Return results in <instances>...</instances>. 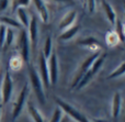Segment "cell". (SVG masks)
Wrapping results in <instances>:
<instances>
[{
	"mask_svg": "<svg viewBox=\"0 0 125 122\" xmlns=\"http://www.w3.org/2000/svg\"><path fill=\"white\" fill-rule=\"evenodd\" d=\"M115 24H116V32H115V33H116V35L119 36L120 42H124L125 36H124V25H123V22H122L121 20L116 19Z\"/></svg>",
	"mask_w": 125,
	"mask_h": 122,
	"instance_id": "obj_21",
	"label": "cell"
},
{
	"mask_svg": "<svg viewBox=\"0 0 125 122\" xmlns=\"http://www.w3.org/2000/svg\"><path fill=\"white\" fill-rule=\"evenodd\" d=\"M10 66H11V68H13V69H18V68L21 67V66H22V58H21V56H18V55L13 56L12 58H11Z\"/></svg>",
	"mask_w": 125,
	"mask_h": 122,
	"instance_id": "obj_24",
	"label": "cell"
},
{
	"mask_svg": "<svg viewBox=\"0 0 125 122\" xmlns=\"http://www.w3.org/2000/svg\"><path fill=\"white\" fill-rule=\"evenodd\" d=\"M99 122H105V121H99Z\"/></svg>",
	"mask_w": 125,
	"mask_h": 122,
	"instance_id": "obj_33",
	"label": "cell"
},
{
	"mask_svg": "<svg viewBox=\"0 0 125 122\" xmlns=\"http://www.w3.org/2000/svg\"><path fill=\"white\" fill-rule=\"evenodd\" d=\"M19 47H20L22 61L24 63H29L31 57V44H30V41H29L26 30L21 31V35L19 37Z\"/></svg>",
	"mask_w": 125,
	"mask_h": 122,
	"instance_id": "obj_7",
	"label": "cell"
},
{
	"mask_svg": "<svg viewBox=\"0 0 125 122\" xmlns=\"http://www.w3.org/2000/svg\"><path fill=\"white\" fill-rule=\"evenodd\" d=\"M119 41H120L119 36L116 35V33L115 32H110L108 35H106V43H108L110 46L116 45Z\"/></svg>",
	"mask_w": 125,
	"mask_h": 122,
	"instance_id": "obj_22",
	"label": "cell"
},
{
	"mask_svg": "<svg viewBox=\"0 0 125 122\" xmlns=\"http://www.w3.org/2000/svg\"><path fill=\"white\" fill-rule=\"evenodd\" d=\"M55 2H59V3H70V0H52Z\"/></svg>",
	"mask_w": 125,
	"mask_h": 122,
	"instance_id": "obj_29",
	"label": "cell"
},
{
	"mask_svg": "<svg viewBox=\"0 0 125 122\" xmlns=\"http://www.w3.org/2000/svg\"><path fill=\"white\" fill-rule=\"evenodd\" d=\"M32 1L35 7V10H36L37 14L40 15V19L44 23H47L50 21V13H48V9L46 7L45 2L43 0H32Z\"/></svg>",
	"mask_w": 125,
	"mask_h": 122,
	"instance_id": "obj_9",
	"label": "cell"
},
{
	"mask_svg": "<svg viewBox=\"0 0 125 122\" xmlns=\"http://www.w3.org/2000/svg\"><path fill=\"white\" fill-rule=\"evenodd\" d=\"M13 41H14V31L13 29L8 28L7 29V34H6V40H4V47H10L13 44Z\"/></svg>",
	"mask_w": 125,
	"mask_h": 122,
	"instance_id": "obj_19",
	"label": "cell"
},
{
	"mask_svg": "<svg viewBox=\"0 0 125 122\" xmlns=\"http://www.w3.org/2000/svg\"><path fill=\"white\" fill-rule=\"evenodd\" d=\"M95 1H97V2H98V1H99V0H95Z\"/></svg>",
	"mask_w": 125,
	"mask_h": 122,
	"instance_id": "obj_34",
	"label": "cell"
},
{
	"mask_svg": "<svg viewBox=\"0 0 125 122\" xmlns=\"http://www.w3.org/2000/svg\"><path fill=\"white\" fill-rule=\"evenodd\" d=\"M1 83H2V74H0V98H1Z\"/></svg>",
	"mask_w": 125,
	"mask_h": 122,
	"instance_id": "obj_30",
	"label": "cell"
},
{
	"mask_svg": "<svg viewBox=\"0 0 125 122\" xmlns=\"http://www.w3.org/2000/svg\"><path fill=\"white\" fill-rule=\"evenodd\" d=\"M40 77L43 83V86L48 88L51 86L50 84V75H48V66L47 59L43 56V54H40Z\"/></svg>",
	"mask_w": 125,
	"mask_h": 122,
	"instance_id": "obj_8",
	"label": "cell"
},
{
	"mask_svg": "<svg viewBox=\"0 0 125 122\" xmlns=\"http://www.w3.org/2000/svg\"><path fill=\"white\" fill-rule=\"evenodd\" d=\"M124 73H125V63H124V62H122V63H121V65H120L119 67H117L115 70H113V72L111 73L110 75H109V77H108V78H109V79L117 78V77H121V76H123V75H124Z\"/></svg>",
	"mask_w": 125,
	"mask_h": 122,
	"instance_id": "obj_20",
	"label": "cell"
},
{
	"mask_svg": "<svg viewBox=\"0 0 125 122\" xmlns=\"http://www.w3.org/2000/svg\"><path fill=\"white\" fill-rule=\"evenodd\" d=\"M28 96H29V85L25 83L23 85V87H22L19 96H18L17 101H15V103H14V107H13V111H12V120L13 121H15L20 117L22 110H23L24 105H25Z\"/></svg>",
	"mask_w": 125,
	"mask_h": 122,
	"instance_id": "obj_4",
	"label": "cell"
},
{
	"mask_svg": "<svg viewBox=\"0 0 125 122\" xmlns=\"http://www.w3.org/2000/svg\"><path fill=\"white\" fill-rule=\"evenodd\" d=\"M62 119V111L59 107H56L54 109V112L52 114V118H51L50 122H61Z\"/></svg>",
	"mask_w": 125,
	"mask_h": 122,
	"instance_id": "obj_23",
	"label": "cell"
},
{
	"mask_svg": "<svg viewBox=\"0 0 125 122\" xmlns=\"http://www.w3.org/2000/svg\"><path fill=\"white\" fill-rule=\"evenodd\" d=\"M95 6H97V1L95 0H87V8H88L89 13L94 12Z\"/></svg>",
	"mask_w": 125,
	"mask_h": 122,
	"instance_id": "obj_27",
	"label": "cell"
},
{
	"mask_svg": "<svg viewBox=\"0 0 125 122\" xmlns=\"http://www.w3.org/2000/svg\"><path fill=\"white\" fill-rule=\"evenodd\" d=\"M122 109V96L119 91L114 92L112 99V117L113 119H117L120 117Z\"/></svg>",
	"mask_w": 125,
	"mask_h": 122,
	"instance_id": "obj_12",
	"label": "cell"
},
{
	"mask_svg": "<svg viewBox=\"0 0 125 122\" xmlns=\"http://www.w3.org/2000/svg\"><path fill=\"white\" fill-rule=\"evenodd\" d=\"M102 7H103V10H104V12H105V15H106V18H108V20L110 21V23L112 24V25H115V22H116L117 18H116V13L114 12L112 6H111L108 1L102 0Z\"/></svg>",
	"mask_w": 125,
	"mask_h": 122,
	"instance_id": "obj_13",
	"label": "cell"
},
{
	"mask_svg": "<svg viewBox=\"0 0 125 122\" xmlns=\"http://www.w3.org/2000/svg\"><path fill=\"white\" fill-rule=\"evenodd\" d=\"M0 118H1V103H0Z\"/></svg>",
	"mask_w": 125,
	"mask_h": 122,
	"instance_id": "obj_32",
	"label": "cell"
},
{
	"mask_svg": "<svg viewBox=\"0 0 125 122\" xmlns=\"http://www.w3.org/2000/svg\"><path fill=\"white\" fill-rule=\"evenodd\" d=\"M13 94V80L10 72L8 69L4 72V75L2 76L1 83V100L3 105H7L11 100V97Z\"/></svg>",
	"mask_w": 125,
	"mask_h": 122,
	"instance_id": "obj_3",
	"label": "cell"
},
{
	"mask_svg": "<svg viewBox=\"0 0 125 122\" xmlns=\"http://www.w3.org/2000/svg\"><path fill=\"white\" fill-rule=\"evenodd\" d=\"M56 103H57V107L61 108L62 111L65 112L67 117L73 118L76 122H89L88 118H87L82 112H80L79 110H77L75 107H73L71 105H69L68 102H66V101L57 98L56 99Z\"/></svg>",
	"mask_w": 125,
	"mask_h": 122,
	"instance_id": "obj_2",
	"label": "cell"
},
{
	"mask_svg": "<svg viewBox=\"0 0 125 122\" xmlns=\"http://www.w3.org/2000/svg\"><path fill=\"white\" fill-rule=\"evenodd\" d=\"M61 122H69L68 121V117H62V120H61Z\"/></svg>",
	"mask_w": 125,
	"mask_h": 122,
	"instance_id": "obj_31",
	"label": "cell"
},
{
	"mask_svg": "<svg viewBox=\"0 0 125 122\" xmlns=\"http://www.w3.org/2000/svg\"><path fill=\"white\" fill-rule=\"evenodd\" d=\"M9 6V0H0V13L4 11Z\"/></svg>",
	"mask_w": 125,
	"mask_h": 122,
	"instance_id": "obj_28",
	"label": "cell"
},
{
	"mask_svg": "<svg viewBox=\"0 0 125 122\" xmlns=\"http://www.w3.org/2000/svg\"><path fill=\"white\" fill-rule=\"evenodd\" d=\"M28 110H29V113H30V116L32 117V119L34 122H45L44 121V118L42 117L41 112L34 107V105H33L32 102L28 103Z\"/></svg>",
	"mask_w": 125,
	"mask_h": 122,
	"instance_id": "obj_16",
	"label": "cell"
},
{
	"mask_svg": "<svg viewBox=\"0 0 125 122\" xmlns=\"http://www.w3.org/2000/svg\"><path fill=\"white\" fill-rule=\"evenodd\" d=\"M30 79H31V85L34 90V94L36 96L37 101L40 102V105H45V91H44V86L43 83L41 80V77L37 74V72L35 70V68L31 67L30 68Z\"/></svg>",
	"mask_w": 125,
	"mask_h": 122,
	"instance_id": "obj_1",
	"label": "cell"
},
{
	"mask_svg": "<svg viewBox=\"0 0 125 122\" xmlns=\"http://www.w3.org/2000/svg\"><path fill=\"white\" fill-rule=\"evenodd\" d=\"M26 32H28L29 41L31 44V51L35 53L37 48V42H39V24H37L36 17H31L30 24Z\"/></svg>",
	"mask_w": 125,
	"mask_h": 122,
	"instance_id": "obj_6",
	"label": "cell"
},
{
	"mask_svg": "<svg viewBox=\"0 0 125 122\" xmlns=\"http://www.w3.org/2000/svg\"><path fill=\"white\" fill-rule=\"evenodd\" d=\"M30 2H31V0H14V2H13V9L15 10L19 7L25 8V7H28L30 4Z\"/></svg>",
	"mask_w": 125,
	"mask_h": 122,
	"instance_id": "obj_26",
	"label": "cell"
},
{
	"mask_svg": "<svg viewBox=\"0 0 125 122\" xmlns=\"http://www.w3.org/2000/svg\"><path fill=\"white\" fill-rule=\"evenodd\" d=\"M0 22L3 25H6L7 28H11V29H21V24L18 22V20L13 19L11 17L8 15H1L0 17Z\"/></svg>",
	"mask_w": 125,
	"mask_h": 122,
	"instance_id": "obj_15",
	"label": "cell"
},
{
	"mask_svg": "<svg viewBox=\"0 0 125 122\" xmlns=\"http://www.w3.org/2000/svg\"><path fill=\"white\" fill-rule=\"evenodd\" d=\"M78 31H79V25L73 24V25H71L70 28H68L65 31H62V34L59 35V40H62V41H68V40L73 39V37L77 34Z\"/></svg>",
	"mask_w": 125,
	"mask_h": 122,
	"instance_id": "obj_14",
	"label": "cell"
},
{
	"mask_svg": "<svg viewBox=\"0 0 125 122\" xmlns=\"http://www.w3.org/2000/svg\"><path fill=\"white\" fill-rule=\"evenodd\" d=\"M77 19V11L76 10H70L64 15V18L61 20L58 24V29L62 31H65L66 29L70 28L71 25H73V22Z\"/></svg>",
	"mask_w": 125,
	"mask_h": 122,
	"instance_id": "obj_10",
	"label": "cell"
},
{
	"mask_svg": "<svg viewBox=\"0 0 125 122\" xmlns=\"http://www.w3.org/2000/svg\"><path fill=\"white\" fill-rule=\"evenodd\" d=\"M15 13H17V18H18V22L21 24V26H23L24 30H28L29 24H30V19L31 17L29 15L28 11L25 8L23 7H19L15 9Z\"/></svg>",
	"mask_w": 125,
	"mask_h": 122,
	"instance_id": "obj_11",
	"label": "cell"
},
{
	"mask_svg": "<svg viewBox=\"0 0 125 122\" xmlns=\"http://www.w3.org/2000/svg\"><path fill=\"white\" fill-rule=\"evenodd\" d=\"M80 45L88 46L91 50H98V48H100V45H99V43H98V41L95 39H93V37H88V39L81 41L80 42Z\"/></svg>",
	"mask_w": 125,
	"mask_h": 122,
	"instance_id": "obj_18",
	"label": "cell"
},
{
	"mask_svg": "<svg viewBox=\"0 0 125 122\" xmlns=\"http://www.w3.org/2000/svg\"><path fill=\"white\" fill-rule=\"evenodd\" d=\"M47 66H48V75H50V84L51 86H55L58 81V57L55 51H53L51 56L48 57Z\"/></svg>",
	"mask_w": 125,
	"mask_h": 122,
	"instance_id": "obj_5",
	"label": "cell"
},
{
	"mask_svg": "<svg viewBox=\"0 0 125 122\" xmlns=\"http://www.w3.org/2000/svg\"><path fill=\"white\" fill-rule=\"evenodd\" d=\"M7 26L1 24L0 25V47H2L4 44V40H6V34H7Z\"/></svg>",
	"mask_w": 125,
	"mask_h": 122,
	"instance_id": "obj_25",
	"label": "cell"
},
{
	"mask_svg": "<svg viewBox=\"0 0 125 122\" xmlns=\"http://www.w3.org/2000/svg\"><path fill=\"white\" fill-rule=\"evenodd\" d=\"M52 52H53V41H52V36L48 35V36L45 39V42H44L43 52H42V54H43V56L47 59L48 57L51 56Z\"/></svg>",
	"mask_w": 125,
	"mask_h": 122,
	"instance_id": "obj_17",
	"label": "cell"
}]
</instances>
